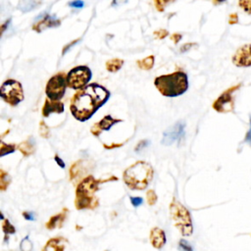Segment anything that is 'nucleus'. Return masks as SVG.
Masks as SVG:
<instances>
[{
  "mask_svg": "<svg viewBox=\"0 0 251 251\" xmlns=\"http://www.w3.org/2000/svg\"><path fill=\"white\" fill-rule=\"evenodd\" d=\"M120 122H123V120H121V119H115V118H113L112 116L107 115V116H105L103 119H101L98 123L94 124V125L91 126L90 131H91V133H92L94 136L98 137V136L101 134L102 131H104V130H109L115 124H118V123H120Z\"/></svg>",
  "mask_w": 251,
  "mask_h": 251,
  "instance_id": "obj_12",
  "label": "nucleus"
},
{
  "mask_svg": "<svg viewBox=\"0 0 251 251\" xmlns=\"http://www.w3.org/2000/svg\"><path fill=\"white\" fill-rule=\"evenodd\" d=\"M195 46H197V44H196V43H194V42L184 43V44L180 47L179 51H180L181 53H184V52H186V51H189L191 48H193V47H195Z\"/></svg>",
  "mask_w": 251,
  "mask_h": 251,
  "instance_id": "obj_32",
  "label": "nucleus"
},
{
  "mask_svg": "<svg viewBox=\"0 0 251 251\" xmlns=\"http://www.w3.org/2000/svg\"><path fill=\"white\" fill-rule=\"evenodd\" d=\"M238 6L245 13L251 15V0H238Z\"/></svg>",
  "mask_w": 251,
  "mask_h": 251,
  "instance_id": "obj_29",
  "label": "nucleus"
},
{
  "mask_svg": "<svg viewBox=\"0 0 251 251\" xmlns=\"http://www.w3.org/2000/svg\"><path fill=\"white\" fill-rule=\"evenodd\" d=\"M109 180V179H107ZM107 180L96 179L92 176L84 177L75 189V206L77 210H93L98 206V198L96 197V192L99 189V184Z\"/></svg>",
  "mask_w": 251,
  "mask_h": 251,
  "instance_id": "obj_3",
  "label": "nucleus"
},
{
  "mask_svg": "<svg viewBox=\"0 0 251 251\" xmlns=\"http://www.w3.org/2000/svg\"><path fill=\"white\" fill-rule=\"evenodd\" d=\"M153 177V169L145 161H137L129 166L123 175L125 183L135 190L145 189Z\"/></svg>",
  "mask_w": 251,
  "mask_h": 251,
  "instance_id": "obj_4",
  "label": "nucleus"
},
{
  "mask_svg": "<svg viewBox=\"0 0 251 251\" xmlns=\"http://www.w3.org/2000/svg\"><path fill=\"white\" fill-rule=\"evenodd\" d=\"M181 38H182V36H181V34H179V33H174V34L171 35V39H172L176 44L178 43Z\"/></svg>",
  "mask_w": 251,
  "mask_h": 251,
  "instance_id": "obj_38",
  "label": "nucleus"
},
{
  "mask_svg": "<svg viewBox=\"0 0 251 251\" xmlns=\"http://www.w3.org/2000/svg\"><path fill=\"white\" fill-rule=\"evenodd\" d=\"M2 229L4 231V233L7 235V234H14L16 232V228L14 227L13 225H11V223L6 220V219H3V223H2Z\"/></svg>",
  "mask_w": 251,
  "mask_h": 251,
  "instance_id": "obj_25",
  "label": "nucleus"
},
{
  "mask_svg": "<svg viewBox=\"0 0 251 251\" xmlns=\"http://www.w3.org/2000/svg\"><path fill=\"white\" fill-rule=\"evenodd\" d=\"M10 22H11V20L9 19V20H7V21H6V22H5V23H4V24L1 25V33H2V34H3V32L5 31V29L7 28V26L9 25Z\"/></svg>",
  "mask_w": 251,
  "mask_h": 251,
  "instance_id": "obj_44",
  "label": "nucleus"
},
{
  "mask_svg": "<svg viewBox=\"0 0 251 251\" xmlns=\"http://www.w3.org/2000/svg\"><path fill=\"white\" fill-rule=\"evenodd\" d=\"M67 86V75L64 73H58L47 81L45 93L50 100L60 101L65 95Z\"/></svg>",
  "mask_w": 251,
  "mask_h": 251,
  "instance_id": "obj_8",
  "label": "nucleus"
},
{
  "mask_svg": "<svg viewBox=\"0 0 251 251\" xmlns=\"http://www.w3.org/2000/svg\"><path fill=\"white\" fill-rule=\"evenodd\" d=\"M40 3L41 0H21L18 8L23 12H28L40 5Z\"/></svg>",
  "mask_w": 251,
  "mask_h": 251,
  "instance_id": "obj_21",
  "label": "nucleus"
},
{
  "mask_svg": "<svg viewBox=\"0 0 251 251\" xmlns=\"http://www.w3.org/2000/svg\"><path fill=\"white\" fill-rule=\"evenodd\" d=\"M23 217H24L25 220H27V221H33V220L35 219L34 214L31 213V212H27V211H25V212L23 213Z\"/></svg>",
  "mask_w": 251,
  "mask_h": 251,
  "instance_id": "obj_37",
  "label": "nucleus"
},
{
  "mask_svg": "<svg viewBox=\"0 0 251 251\" xmlns=\"http://www.w3.org/2000/svg\"><path fill=\"white\" fill-rule=\"evenodd\" d=\"M20 248H21V251H31L32 250V243L31 241L29 240L28 236H25L22 242H21V245H20Z\"/></svg>",
  "mask_w": 251,
  "mask_h": 251,
  "instance_id": "obj_28",
  "label": "nucleus"
},
{
  "mask_svg": "<svg viewBox=\"0 0 251 251\" xmlns=\"http://www.w3.org/2000/svg\"><path fill=\"white\" fill-rule=\"evenodd\" d=\"M18 149L25 157L31 155L34 152V149H35V143H34L33 138H29V139L20 143L19 146H18Z\"/></svg>",
  "mask_w": 251,
  "mask_h": 251,
  "instance_id": "obj_18",
  "label": "nucleus"
},
{
  "mask_svg": "<svg viewBox=\"0 0 251 251\" xmlns=\"http://www.w3.org/2000/svg\"><path fill=\"white\" fill-rule=\"evenodd\" d=\"M127 2V0H113L112 1V6H118V5H122V4H126Z\"/></svg>",
  "mask_w": 251,
  "mask_h": 251,
  "instance_id": "obj_42",
  "label": "nucleus"
},
{
  "mask_svg": "<svg viewBox=\"0 0 251 251\" xmlns=\"http://www.w3.org/2000/svg\"><path fill=\"white\" fill-rule=\"evenodd\" d=\"M83 161L79 160L73 164V166L70 168V179L74 180L77 176H79L81 174H83Z\"/></svg>",
  "mask_w": 251,
  "mask_h": 251,
  "instance_id": "obj_19",
  "label": "nucleus"
},
{
  "mask_svg": "<svg viewBox=\"0 0 251 251\" xmlns=\"http://www.w3.org/2000/svg\"><path fill=\"white\" fill-rule=\"evenodd\" d=\"M67 214H68V209H64L59 214L51 217L45 225L46 228L53 229V228H56V227H58V228L62 227L63 225H64V222L67 218Z\"/></svg>",
  "mask_w": 251,
  "mask_h": 251,
  "instance_id": "obj_17",
  "label": "nucleus"
},
{
  "mask_svg": "<svg viewBox=\"0 0 251 251\" xmlns=\"http://www.w3.org/2000/svg\"><path fill=\"white\" fill-rule=\"evenodd\" d=\"M154 85L166 97H177L188 89V77L182 71L162 75L154 79Z\"/></svg>",
  "mask_w": 251,
  "mask_h": 251,
  "instance_id": "obj_2",
  "label": "nucleus"
},
{
  "mask_svg": "<svg viewBox=\"0 0 251 251\" xmlns=\"http://www.w3.org/2000/svg\"><path fill=\"white\" fill-rule=\"evenodd\" d=\"M176 0H154V3H155V7L156 9L159 11V12H164V10L166 9V7L174 2Z\"/></svg>",
  "mask_w": 251,
  "mask_h": 251,
  "instance_id": "obj_26",
  "label": "nucleus"
},
{
  "mask_svg": "<svg viewBox=\"0 0 251 251\" xmlns=\"http://www.w3.org/2000/svg\"><path fill=\"white\" fill-rule=\"evenodd\" d=\"M16 150L15 144H6L3 141H1V148H0V156L3 157L7 154H11Z\"/></svg>",
  "mask_w": 251,
  "mask_h": 251,
  "instance_id": "obj_24",
  "label": "nucleus"
},
{
  "mask_svg": "<svg viewBox=\"0 0 251 251\" xmlns=\"http://www.w3.org/2000/svg\"><path fill=\"white\" fill-rule=\"evenodd\" d=\"M178 249L180 251H193L191 245L184 239H180L178 242Z\"/></svg>",
  "mask_w": 251,
  "mask_h": 251,
  "instance_id": "obj_31",
  "label": "nucleus"
},
{
  "mask_svg": "<svg viewBox=\"0 0 251 251\" xmlns=\"http://www.w3.org/2000/svg\"><path fill=\"white\" fill-rule=\"evenodd\" d=\"M250 128L249 130L247 131L246 133V136H245V142H248L250 145H251V115H250Z\"/></svg>",
  "mask_w": 251,
  "mask_h": 251,
  "instance_id": "obj_40",
  "label": "nucleus"
},
{
  "mask_svg": "<svg viewBox=\"0 0 251 251\" xmlns=\"http://www.w3.org/2000/svg\"><path fill=\"white\" fill-rule=\"evenodd\" d=\"M124 60L119 58H113L106 62V70L110 73H116L118 72L124 65Z\"/></svg>",
  "mask_w": 251,
  "mask_h": 251,
  "instance_id": "obj_20",
  "label": "nucleus"
},
{
  "mask_svg": "<svg viewBox=\"0 0 251 251\" xmlns=\"http://www.w3.org/2000/svg\"><path fill=\"white\" fill-rule=\"evenodd\" d=\"M39 21H37L33 25H32V29L36 32H41L42 30H44L45 28H49V27H56L59 26L61 25V21L59 19H57L54 16L48 15V14H43L39 17Z\"/></svg>",
  "mask_w": 251,
  "mask_h": 251,
  "instance_id": "obj_13",
  "label": "nucleus"
},
{
  "mask_svg": "<svg viewBox=\"0 0 251 251\" xmlns=\"http://www.w3.org/2000/svg\"><path fill=\"white\" fill-rule=\"evenodd\" d=\"M106 251H107V250H106Z\"/></svg>",
  "mask_w": 251,
  "mask_h": 251,
  "instance_id": "obj_46",
  "label": "nucleus"
},
{
  "mask_svg": "<svg viewBox=\"0 0 251 251\" xmlns=\"http://www.w3.org/2000/svg\"><path fill=\"white\" fill-rule=\"evenodd\" d=\"M11 182V177L8 175V173L4 172L3 170H0V188L1 190H5Z\"/></svg>",
  "mask_w": 251,
  "mask_h": 251,
  "instance_id": "obj_23",
  "label": "nucleus"
},
{
  "mask_svg": "<svg viewBox=\"0 0 251 251\" xmlns=\"http://www.w3.org/2000/svg\"><path fill=\"white\" fill-rule=\"evenodd\" d=\"M110 95L107 88L96 82L87 84L74 94L70 104L71 113L75 120L85 122L106 104Z\"/></svg>",
  "mask_w": 251,
  "mask_h": 251,
  "instance_id": "obj_1",
  "label": "nucleus"
},
{
  "mask_svg": "<svg viewBox=\"0 0 251 251\" xmlns=\"http://www.w3.org/2000/svg\"><path fill=\"white\" fill-rule=\"evenodd\" d=\"M79 41V39H75V40H74V41H72V42H70V44H68V45H66L64 48H63V51H62V53L63 54H65L72 46H74L76 42H78Z\"/></svg>",
  "mask_w": 251,
  "mask_h": 251,
  "instance_id": "obj_39",
  "label": "nucleus"
},
{
  "mask_svg": "<svg viewBox=\"0 0 251 251\" xmlns=\"http://www.w3.org/2000/svg\"><path fill=\"white\" fill-rule=\"evenodd\" d=\"M92 77V73L87 66H76L67 75V84L70 88L79 90L87 85Z\"/></svg>",
  "mask_w": 251,
  "mask_h": 251,
  "instance_id": "obj_7",
  "label": "nucleus"
},
{
  "mask_svg": "<svg viewBox=\"0 0 251 251\" xmlns=\"http://www.w3.org/2000/svg\"><path fill=\"white\" fill-rule=\"evenodd\" d=\"M184 127L185 124L180 121L168 127L163 133L162 144L171 145L176 141H179L184 136Z\"/></svg>",
  "mask_w": 251,
  "mask_h": 251,
  "instance_id": "obj_10",
  "label": "nucleus"
},
{
  "mask_svg": "<svg viewBox=\"0 0 251 251\" xmlns=\"http://www.w3.org/2000/svg\"><path fill=\"white\" fill-rule=\"evenodd\" d=\"M237 23V15L232 14L229 16V24H235Z\"/></svg>",
  "mask_w": 251,
  "mask_h": 251,
  "instance_id": "obj_43",
  "label": "nucleus"
},
{
  "mask_svg": "<svg viewBox=\"0 0 251 251\" xmlns=\"http://www.w3.org/2000/svg\"><path fill=\"white\" fill-rule=\"evenodd\" d=\"M154 63H155V57L153 55H150V56H147L146 58L142 59V60H139L136 62L137 66L142 69V70H145V71H149L153 68L154 66Z\"/></svg>",
  "mask_w": 251,
  "mask_h": 251,
  "instance_id": "obj_22",
  "label": "nucleus"
},
{
  "mask_svg": "<svg viewBox=\"0 0 251 251\" xmlns=\"http://www.w3.org/2000/svg\"><path fill=\"white\" fill-rule=\"evenodd\" d=\"M226 0H215V2L216 3H223V2H225Z\"/></svg>",
  "mask_w": 251,
  "mask_h": 251,
  "instance_id": "obj_45",
  "label": "nucleus"
},
{
  "mask_svg": "<svg viewBox=\"0 0 251 251\" xmlns=\"http://www.w3.org/2000/svg\"><path fill=\"white\" fill-rule=\"evenodd\" d=\"M240 84L234 85L228 89H226L225 92H223L217 100L213 103V109L216 110L219 113H228L232 112L234 108V100L232 97V93L238 89Z\"/></svg>",
  "mask_w": 251,
  "mask_h": 251,
  "instance_id": "obj_9",
  "label": "nucleus"
},
{
  "mask_svg": "<svg viewBox=\"0 0 251 251\" xmlns=\"http://www.w3.org/2000/svg\"><path fill=\"white\" fill-rule=\"evenodd\" d=\"M69 6L73 8H82L84 6V3L82 0H74L69 3Z\"/></svg>",
  "mask_w": 251,
  "mask_h": 251,
  "instance_id": "obj_34",
  "label": "nucleus"
},
{
  "mask_svg": "<svg viewBox=\"0 0 251 251\" xmlns=\"http://www.w3.org/2000/svg\"><path fill=\"white\" fill-rule=\"evenodd\" d=\"M154 34L156 35V37H157V38H159V39H163V38H165L166 36H168V35H169V32H168V30H166V29H159V30L155 31V32H154Z\"/></svg>",
  "mask_w": 251,
  "mask_h": 251,
  "instance_id": "obj_33",
  "label": "nucleus"
},
{
  "mask_svg": "<svg viewBox=\"0 0 251 251\" xmlns=\"http://www.w3.org/2000/svg\"><path fill=\"white\" fill-rule=\"evenodd\" d=\"M148 144H149V141H148V140H146V139L139 141V142H138V144H137V145H136V147H135V151H136V152H139L140 150H142L143 148H145Z\"/></svg>",
  "mask_w": 251,
  "mask_h": 251,
  "instance_id": "obj_35",
  "label": "nucleus"
},
{
  "mask_svg": "<svg viewBox=\"0 0 251 251\" xmlns=\"http://www.w3.org/2000/svg\"><path fill=\"white\" fill-rule=\"evenodd\" d=\"M129 200H130L132 206H134V207H138V206L141 205L142 202H143V200H142L141 197H132V196H131V197L129 198Z\"/></svg>",
  "mask_w": 251,
  "mask_h": 251,
  "instance_id": "obj_36",
  "label": "nucleus"
},
{
  "mask_svg": "<svg viewBox=\"0 0 251 251\" xmlns=\"http://www.w3.org/2000/svg\"><path fill=\"white\" fill-rule=\"evenodd\" d=\"M39 134H40L43 138H48L49 135H50L49 127L47 126V125L45 124L44 121H41V122H40V125H39Z\"/></svg>",
  "mask_w": 251,
  "mask_h": 251,
  "instance_id": "obj_27",
  "label": "nucleus"
},
{
  "mask_svg": "<svg viewBox=\"0 0 251 251\" xmlns=\"http://www.w3.org/2000/svg\"><path fill=\"white\" fill-rule=\"evenodd\" d=\"M146 199H147V203L149 205H151V206L154 205L157 202V199H158L156 192L153 189H149L146 193Z\"/></svg>",
  "mask_w": 251,
  "mask_h": 251,
  "instance_id": "obj_30",
  "label": "nucleus"
},
{
  "mask_svg": "<svg viewBox=\"0 0 251 251\" xmlns=\"http://www.w3.org/2000/svg\"><path fill=\"white\" fill-rule=\"evenodd\" d=\"M150 242L156 249H161L166 243V233L160 227H153L150 230Z\"/></svg>",
  "mask_w": 251,
  "mask_h": 251,
  "instance_id": "obj_15",
  "label": "nucleus"
},
{
  "mask_svg": "<svg viewBox=\"0 0 251 251\" xmlns=\"http://www.w3.org/2000/svg\"><path fill=\"white\" fill-rule=\"evenodd\" d=\"M231 60L236 67H251V43L238 48Z\"/></svg>",
  "mask_w": 251,
  "mask_h": 251,
  "instance_id": "obj_11",
  "label": "nucleus"
},
{
  "mask_svg": "<svg viewBox=\"0 0 251 251\" xmlns=\"http://www.w3.org/2000/svg\"><path fill=\"white\" fill-rule=\"evenodd\" d=\"M68 244V240L64 237H54L49 239L42 251H64Z\"/></svg>",
  "mask_w": 251,
  "mask_h": 251,
  "instance_id": "obj_16",
  "label": "nucleus"
},
{
  "mask_svg": "<svg viewBox=\"0 0 251 251\" xmlns=\"http://www.w3.org/2000/svg\"><path fill=\"white\" fill-rule=\"evenodd\" d=\"M170 215L174 225L183 236H189L193 232L192 221L189 211L178 201L174 200L170 205Z\"/></svg>",
  "mask_w": 251,
  "mask_h": 251,
  "instance_id": "obj_5",
  "label": "nucleus"
},
{
  "mask_svg": "<svg viewBox=\"0 0 251 251\" xmlns=\"http://www.w3.org/2000/svg\"><path fill=\"white\" fill-rule=\"evenodd\" d=\"M54 160L56 161V163L59 165L60 168H65V163H64V161H63L58 155H55V156H54Z\"/></svg>",
  "mask_w": 251,
  "mask_h": 251,
  "instance_id": "obj_41",
  "label": "nucleus"
},
{
  "mask_svg": "<svg viewBox=\"0 0 251 251\" xmlns=\"http://www.w3.org/2000/svg\"><path fill=\"white\" fill-rule=\"evenodd\" d=\"M0 95L2 99L12 107L19 105L25 99L23 86L21 82L15 79H7L2 83Z\"/></svg>",
  "mask_w": 251,
  "mask_h": 251,
  "instance_id": "obj_6",
  "label": "nucleus"
},
{
  "mask_svg": "<svg viewBox=\"0 0 251 251\" xmlns=\"http://www.w3.org/2000/svg\"><path fill=\"white\" fill-rule=\"evenodd\" d=\"M64 112V104L60 101H53L49 98L45 100L42 108V116L44 118L49 117L52 113L61 114Z\"/></svg>",
  "mask_w": 251,
  "mask_h": 251,
  "instance_id": "obj_14",
  "label": "nucleus"
}]
</instances>
